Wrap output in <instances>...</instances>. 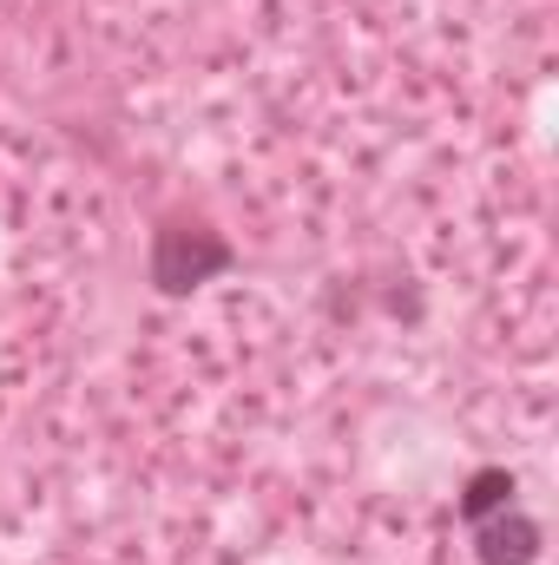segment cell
I'll list each match as a JSON object with an SVG mask.
<instances>
[{"instance_id":"6da1fadb","label":"cell","mask_w":559,"mask_h":565,"mask_svg":"<svg viewBox=\"0 0 559 565\" xmlns=\"http://www.w3.org/2000/svg\"><path fill=\"white\" fill-rule=\"evenodd\" d=\"M231 264V250L218 244V237H204V231H165L158 237V282L165 289H191V282H204L211 270H224Z\"/></svg>"},{"instance_id":"7a4b0ae2","label":"cell","mask_w":559,"mask_h":565,"mask_svg":"<svg viewBox=\"0 0 559 565\" xmlns=\"http://www.w3.org/2000/svg\"><path fill=\"white\" fill-rule=\"evenodd\" d=\"M481 559L487 565H534L540 559V526L527 520V513H494V520H481Z\"/></svg>"},{"instance_id":"3957f363","label":"cell","mask_w":559,"mask_h":565,"mask_svg":"<svg viewBox=\"0 0 559 565\" xmlns=\"http://www.w3.org/2000/svg\"><path fill=\"white\" fill-rule=\"evenodd\" d=\"M514 507V473L507 467H481L474 480H467V493H461V513L481 526V520H494V513H507Z\"/></svg>"}]
</instances>
